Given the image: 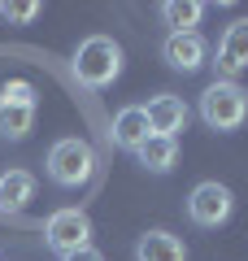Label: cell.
Segmentation results:
<instances>
[{"label": "cell", "instance_id": "obj_15", "mask_svg": "<svg viewBox=\"0 0 248 261\" xmlns=\"http://www.w3.org/2000/svg\"><path fill=\"white\" fill-rule=\"evenodd\" d=\"M0 105H35V87L27 79H9L0 83Z\"/></svg>", "mask_w": 248, "mask_h": 261}, {"label": "cell", "instance_id": "obj_6", "mask_svg": "<svg viewBox=\"0 0 248 261\" xmlns=\"http://www.w3.org/2000/svg\"><path fill=\"white\" fill-rule=\"evenodd\" d=\"M213 70L218 79H231L235 83L239 70H248V18H235L218 39V53H213Z\"/></svg>", "mask_w": 248, "mask_h": 261}, {"label": "cell", "instance_id": "obj_1", "mask_svg": "<svg viewBox=\"0 0 248 261\" xmlns=\"http://www.w3.org/2000/svg\"><path fill=\"white\" fill-rule=\"evenodd\" d=\"M70 70H74V79H79V87L101 92V87H109L113 79L122 74V44L109 39V35H87L74 48Z\"/></svg>", "mask_w": 248, "mask_h": 261}, {"label": "cell", "instance_id": "obj_12", "mask_svg": "<svg viewBox=\"0 0 248 261\" xmlns=\"http://www.w3.org/2000/svg\"><path fill=\"white\" fill-rule=\"evenodd\" d=\"M135 157H139V166L153 170V174H170L175 161H179V140H170V135H148L135 148Z\"/></svg>", "mask_w": 248, "mask_h": 261}, {"label": "cell", "instance_id": "obj_2", "mask_svg": "<svg viewBox=\"0 0 248 261\" xmlns=\"http://www.w3.org/2000/svg\"><path fill=\"white\" fill-rule=\"evenodd\" d=\"M201 118L213 130H239L248 118V92L231 79H213L201 92Z\"/></svg>", "mask_w": 248, "mask_h": 261}, {"label": "cell", "instance_id": "obj_3", "mask_svg": "<svg viewBox=\"0 0 248 261\" xmlns=\"http://www.w3.org/2000/svg\"><path fill=\"white\" fill-rule=\"evenodd\" d=\"M48 178H53L57 187H83L87 178H92L96 170V152L87 140H79V135H65V140H57L53 148H48Z\"/></svg>", "mask_w": 248, "mask_h": 261}, {"label": "cell", "instance_id": "obj_7", "mask_svg": "<svg viewBox=\"0 0 248 261\" xmlns=\"http://www.w3.org/2000/svg\"><path fill=\"white\" fill-rule=\"evenodd\" d=\"M161 61L179 74H192L209 61V44H205L201 31H183V35H165L161 39Z\"/></svg>", "mask_w": 248, "mask_h": 261}, {"label": "cell", "instance_id": "obj_17", "mask_svg": "<svg viewBox=\"0 0 248 261\" xmlns=\"http://www.w3.org/2000/svg\"><path fill=\"white\" fill-rule=\"evenodd\" d=\"M61 261H105V257H101V248H92V244H87V248H74V252H65Z\"/></svg>", "mask_w": 248, "mask_h": 261}, {"label": "cell", "instance_id": "obj_14", "mask_svg": "<svg viewBox=\"0 0 248 261\" xmlns=\"http://www.w3.org/2000/svg\"><path fill=\"white\" fill-rule=\"evenodd\" d=\"M35 126V105H0V140H27Z\"/></svg>", "mask_w": 248, "mask_h": 261}, {"label": "cell", "instance_id": "obj_11", "mask_svg": "<svg viewBox=\"0 0 248 261\" xmlns=\"http://www.w3.org/2000/svg\"><path fill=\"white\" fill-rule=\"evenodd\" d=\"M135 261H187V248L170 231H148L135 244Z\"/></svg>", "mask_w": 248, "mask_h": 261}, {"label": "cell", "instance_id": "obj_4", "mask_svg": "<svg viewBox=\"0 0 248 261\" xmlns=\"http://www.w3.org/2000/svg\"><path fill=\"white\" fill-rule=\"evenodd\" d=\"M231 209H235V196H231V187L218 183V178L196 183L192 196H187V218H192L196 226H205V231L222 226V222L231 218Z\"/></svg>", "mask_w": 248, "mask_h": 261}, {"label": "cell", "instance_id": "obj_16", "mask_svg": "<svg viewBox=\"0 0 248 261\" xmlns=\"http://www.w3.org/2000/svg\"><path fill=\"white\" fill-rule=\"evenodd\" d=\"M0 18H5V22H35V18H39V5H35V0H22V5H0Z\"/></svg>", "mask_w": 248, "mask_h": 261}, {"label": "cell", "instance_id": "obj_13", "mask_svg": "<svg viewBox=\"0 0 248 261\" xmlns=\"http://www.w3.org/2000/svg\"><path fill=\"white\" fill-rule=\"evenodd\" d=\"M205 18L201 0H165L161 5V22L170 27V35H183V31H196Z\"/></svg>", "mask_w": 248, "mask_h": 261}, {"label": "cell", "instance_id": "obj_8", "mask_svg": "<svg viewBox=\"0 0 248 261\" xmlns=\"http://www.w3.org/2000/svg\"><path fill=\"white\" fill-rule=\"evenodd\" d=\"M144 118H148V130L153 135H170V140H179V130H187V105H183V96H175V92H157L153 100L144 105Z\"/></svg>", "mask_w": 248, "mask_h": 261}, {"label": "cell", "instance_id": "obj_10", "mask_svg": "<svg viewBox=\"0 0 248 261\" xmlns=\"http://www.w3.org/2000/svg\"><path fill=\"white\" fill-rule=\"evenodd\" d=\"M35 196V174L31 170H5L0 174V214H22Z\"/></svg>", "mask_w": 248, "mask_h": 261}, {"label": "cell", "instance_id": "obj_5", "mask_svg": "<svg viewBox=\"0 0 248 261\" xmlns=\"http://www.w3.org/2000/svg\"><path fill=\"white\" fill-rule=\"evenodd\" d=\"M44 244L57 257H65V252H74V248H87V244H92V218L83 214V209H57V214H48Z\"/></svg>", "mask_w": 248, "mask_h": 261}, {"label": "cell", "instance_id": "obj_9", "mask_svg": "<svg viewBox=\"0 0 248 261\" xmlns=\"http://www.w3.org/2000/svg\"><path fill=\"white\" fill-rule=\"evenodd\" d=\"M113 148H122V152H135L139 144L153 135L148 130V118H144V105H122L118 113H113Z\"/></svg>", "mask_w": 248, "mask_h": 261}]
</instances>
